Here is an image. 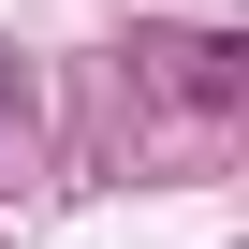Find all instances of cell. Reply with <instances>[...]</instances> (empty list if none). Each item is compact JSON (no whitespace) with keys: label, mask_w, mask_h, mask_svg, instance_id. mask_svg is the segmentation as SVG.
Listing matches in <instances>:
<instances>
[{"label":"cell","mask_w":249,"mask_h":249,"mask_svg":"<svg viewBox=\"0 0 249 249\" xmlns=\"http://www.w3.org/2000/svg\"><path fill=\"white\" fill-rule=\"evenodd\" d=\"M161 59H176V103H234V44H220V30H205V44H161Z\"/></svg>","instance_id":"obj_1"},{"label":"cell","mask_w":249,"mask_h":249,"mask_svg":"<svg viewBox=\"0 0 249 249\" xmlns=\"http://www.w3.org/2000/svg\"><path fill=\"white\" fill-rule=\"evenodd\" d=\"M0 147H30V73H0Z\"/></svg>","instance_id":"obj_2"}]
</instances>
